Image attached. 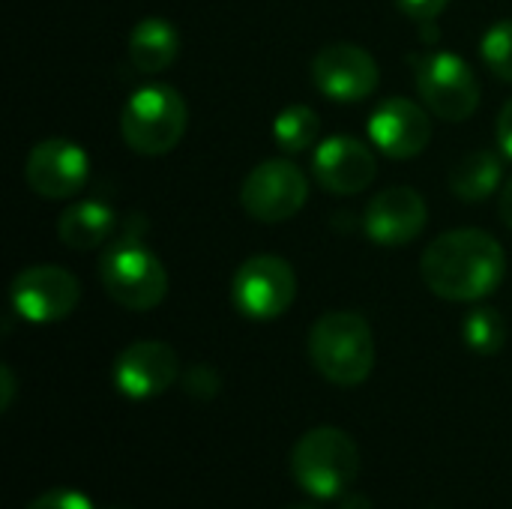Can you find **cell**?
Here are the masks:
<instances>
[{"instance_id":"7","label":"cell","mask_w":512,"mask_h":509,"mask_svg":"<svg viewBox=\"0 0 512 509\" xmlns=\"http://www.w3.org/2000/svg\"><path fill=\"white\" fill-rule=\"evenodd\" d=\"M297 297L294 267L279 255H255L243 261L231 282V300L237 312L252 321H273Z\"/></svg>"},{"instance_id":"6","label":"cell","mask_w":512,"mask_h":509,"mask_svg":"<svg viewBox=\"0 0 512 509\" xmlns=\"http://www.w3.org/2000/svg\"><path fill=\"white\" fill-rule=\"evenodd\" d=\"M417 90L426 108L450 123L468 120L480 105V81L474 69L450 51H432L417 60Z\"/></svg>"},{"instance_id":"24","label":"cell","mask_w":512,"mask_h":509,"mask_svg":"<svg viewBox=\"0 0 512 509\" xmlns=\"http://www.w3.org/2000/svg\"><path fill=\"white\" fill-rule=\"evenodd\" d=\"M396 3H399V9H402L405 15H411L414 21H435V18L447 9L450 0H396Z\"/></svg>"},{"instance_id":"14","label":"cell","mask_w":512,"mask_h":509,"mask_svg":"<svg viewBox=\"0 0 512 509\" xmlns=\"http://www.w3.org/2000/svg\"><path fill=\"white\" fill-rule=\"evenodd\" d=\"M426 201L411 186H393L375 195L363 213V228L378 246H405L426 228Z\"/></svg>"},{"instance_id":"3","label":"cell","mask_w":512,"mask_h":509,"mask_svg":"<svg viewBox=\"0 0 512 509\" xmlns=\"http://www.w3.org/2000/svg\"><path fill=\"white\" fill-rule=\"evenodd\" d=\"M291 474L303 492L321 501L345 495L360 474L357 441L336 426H318L294 444Z\"/></svg>"},{"instance_id":"20","label":"cell","mask_w":512,"mask_h":509,"mask_svg":"<svg viewBox=\"0 0 512 509\" xmlns=\"http://www.w3.org/2000/svg\"><path fill=\"white\" fill-rule=\"evenodd\" d=\"M462 333H465L468 348L477 351V354H498L504 348V342H507V324L489 306H480V309L468 312V318L462 324Z\"/></svg>"},{"instance_id":"9","label":"cell","mask_w":512,"mask_h":509,"mask_svg":"<svg viewBox=\"0 0 512 509\" xmlns=\"http://www.w3.org/2000/svg\"><path fill=\"white\" fill-rule=\"evenodd\" d=\"M12 309L33 324H54L72 315L81 300L78 279L57 264H33L12 279Z\"/></svg>"},{"instance_id":"26","label":"cell","mask_w":512,"mask_h":509,"mask_svg":"<svg viewBox=\"0 0 512 509\" xmlns=\"http://www.w3.org/2000/svg\"><path fill=\"white\" fill-rule=\"evenodd\" d=\"M0 387H3V393H0V408L9 411L12 396H15V375H12L9 366H0Z\"/></svg>"},{"instance_id":"2","label":"cell","mask_w":512,"mask_h":509,"mask_svg":"<svg viewBox=\"0 0 512 509\" xmlns=\"http://www.w3.org/2000/svg\"><path fill=\"white\" fill-rule=\"evenodd\" d=\"M312 366L336 387H357L375 369V336L357 312H327L309 330Z\"/></svg>"},{"instance_id":"23","label":"cell","mask_w":512,"mask_h":509,"mask_svg":"<svg viewBox=\"0 0 512 509\" xmlns=\"http://www.w3.org/2000/svg\"><path fill=\"white\" fill-rule=\"evenodd\" d=\"M183 390L189 393V396H195V399H213L216 393H219V375L210 369V366H195V369H189L186 372V378H183Z\"/></svg>"},{"instance_id":"13","label":"cell","mask_w":512,"mask_h":509,"mask_svg":"<svg viewBox=\"0 0 512 509\" xmlns=\"http://www.w3.org/2000/svg\"><path fill=\"white\" fill-rule=\"evenodd\" d=\"M369 138L390 159H414L432 141V120L417 102L390 96L369 117Z\"/></svg>"},{"instance_id":"29","label":"cell","mask_w":512,"mask_h":509,"mask_svg":"<svg viewBox=\"0 0 512 509\" xmlns=\"http://www.w3.org/2000/svg\"><path fill=\"white\" fill-rule=\"evenodd\" d=\"M288 509H315V507H306V504H297V507H288Z\"/></svg>"},{"instance_id":"19","label":"cell","mask_w":512,"mask_h":509,"mask_svg":"<svg viewBox=\"0 0 512 509\" xmlns=\"http://www.w3.org/2000/svg\"><path fill=\"white\" fill-rule=\"evenodd\" d=\"M273 138L288 153H300V150L312 147L318 138V114L306 105L285 108L273 123Z\"/></svg>"},{"instance_id":"8","label":"cell","mask_w":512,"mask_h":509,"mask_svg":"<svg viewBox=\"0 0 512 509\" xmlns=\"http://www.w3.org/2000/svg\"><path fill=\"white\" fill-rule=\"evenodd\" d=\"M306 198H309V180L288 159H267L255 165L240 186L243 210L267 225L297 216Z\"/></svg>"},{"instance_id":"22","label":"cell","mask_w":512,"mask_h":509,"mask_svg":"<svg viewBox=\"0 0 512 509\" xmlns=\"http://www.w3.org/2000/svg\"><path fill=\"white\" fill-rule=\"evenodd\" d=\"M27 509H96L90 504L87 495L75 492V489H51L45 495H39Z\"/></svg>"},{"instance_id":"25","label":"cell","mask_w":512,"mask_h":509,"mask_svg":"<svg viewBox=\"0 0 512 509\" xmlns=\"http://www.w3.org/2000/svg\"><path fill=\"white\" fill-rule=\"evenodd\" d=\"M498 144L512 159V99L501 108V117H498Z\"/></svg>"},{"instance_id":"10","label":"cell","mask_w":512,"mask_h":509,"mask_svg":"<svg viewBox=\"0 0 512 509\" xmlns=\"http://www.w3.org/2000/svg\"><path fill=\"white\" fill-rule=\"evenodd\" d=\"M378 63L375 57L351 42L324 45L312 60L315 87L336 102H360L378 90Z\"/></svg>"},{"instance_id":"27","label":"cell","mask_w":512,"mask_h":509,"mask_svg":"<svg viewBox=\"0 0 512 509\" xmlns=\"http://www.w3.org/2000/svg\"><path fill=\"white\" fill-rule=\"evenodd\" d=\"M501 219H504V225L512 228V177L504 183V192H501Z\"/></svg>"},{"instance_id":"28","label":"cell","mask_w":512,"mask_h":509,"mask_svg":"<svg viewBox=\"0 0 512 509\" xmlns=\"http://www.w3.org/2000/svg\"><path fill=\"white\" fill-rule=\"evenodd\" d=\"M339 509H372V501L366 495H348Z\"/></svg>"},{"instance_id":"15","label":"cell","mask_w":512,"mask_h":509,"mask_svg":"<svg viewBox=\"0 0 512 509\" xmlns=\"http://www.w3.org/2000/svg\"><path fill=\"white\" fill-rule=\"evenodd\" d=\"M312 174L333 195H357L372 186L378 162L363 141L351 135H336L318 144L312 156Z\"/></svg>"},{"instance_id":"21","label":"cell","mask_w":512,"mask_h":509,"mask_svg":"<svg viewBox=\"0 0 512 509\" xmlns=\"http://www.w3.org/2000/svg\"><path fill=\"white\" fill-rule=\"evenodd\" d=\"M480 54L489 72H495L501 81L512 84V21H498L486 30L480 42Z\"/></svg>"},{"instance_id":"16","label":"cell","mask_w":512,"mask_h":509,"mask_svg":"<svg viewBox=\"0 0 512 509\" xmlns=\"http://www.w3.org/2000/svg\"><path fill=\"white\" fill-rule=\"evenodd\" d=\"M180 51V36L171 21L165 18H144L135 24L129 36V60L144 75L165 72Z\"/></svg>"},{"instance_id":"18","label":"cell","mask_w":512,"mask_h":509,"mask_svg":"<svg viewBox=\"0 0 512 509\" xmlns=\"http://www.w3.org/2000/svg\"><path fill=\"white\" fill-rule=\"evenodd\" d=\"M501 159L492 150H474L468 153L450 174V189L462 201H486L501 186Z\"/></svg>"},{"instance_id":"11","label":"cell","mask_w":512,"mask_h":509,"mask_svg":"<svg viewBox=\"0 0 512 509\" xmlns=\"http://www.w3.org/2000/svg\"><path fill=\"white\" fill-rule=\"evenodd\" d=\"M90 174V159L75 141L48 138L30 147L24 162V180L39 198H72L81 192Z\"/></svg>"},{"instance_id":"4","label":"cell","mask_w":512,"mask_h":509,"mask_svg":"<svg viewBox=\"0 0 512 509\" xmlns=\"http://www.w3.org/2000/svg\"><path fill=\"white\" fill-rule=\"evenodd\" d=\"M189 123V108L171 84H147L135 90L120 114L123 141L141 156L171 153Z\"/></svg>"},{"instance_id":"5","label":"cell","mask_w":512,"mask_h":509,"mask_svg":"<svg viewBox=\"0 0 512 509\" xmlns=\"http://www.w3.org/2000/svg\"><path fill=\"white\" fill-rule=\"evenodd\" d=\"M99 279L105 294L129 312L156 309L168 294V273L162 261L132 240H123L102 255Z\"/></svg>"},{"instance_id":"1","label":"cell","mask_w":512,"mask_h":509,"mask_svg":"<svg viewBox=\"0 0 512 509\" xmlns=\"http://www.w3.org/2000/svg\"><path fill=\"white\" fill-rule=\"evenodd\" d=\"M423 282L432 294L453 303L489 297L507 273L504 246L480 228H459L435 237L420 258Z\"/></svg>"},{"instance_id":"17","label":"cell","mask_w":512,"mask_h":509,"mask_svg":"<svg viewBox=\"0 0 512 509\" xmlns=\"http://www.w3.org/2000/svg\"><path fill=\"white\" fill-rule=\"evenodd\" d=\"M117 216L108 204L102 201H78L60 213L57 234L69 249H96L114 234Z\"/></svg>"},{"instance_id":"12","label":"cell","mask_w":512,"mask_h":509,"mask_svg":"<svg viewBox=\"0 0 512 509\" xmlns=\"http://www.w3.org/2000/svg\"><path fill=\"white\" fill-rule=\"evenodd\" d=\"M177 375H180V363L174 348L156 339L132 342L114 360V387L135 402L165 393L177 381Z\"/></svg>"}]
</instances>
